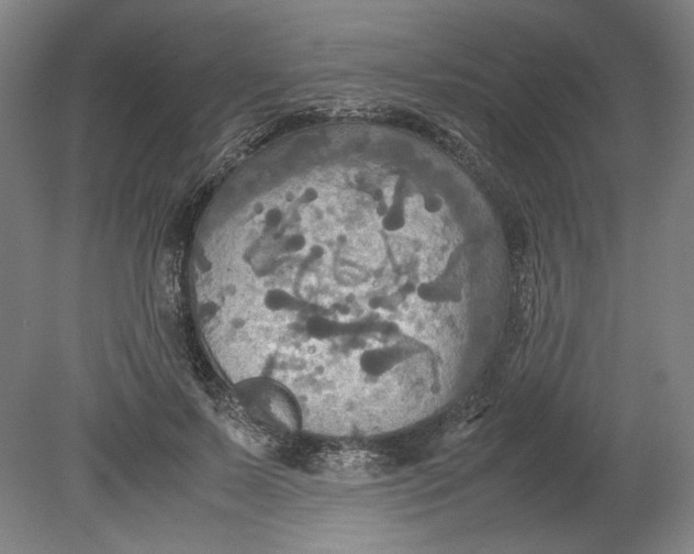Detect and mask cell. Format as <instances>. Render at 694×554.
Segmentation results:
<instances>
[{"label": "cell", "mask_w": 694, "mask_h": 554, "mask_svg": "<svg viewBox=\"0 0 694 554\" xmlns=\"http://www.w3.org/2000/svg\"><path fill=\"white\" fill-rule=\"evenodd\" d=\"M310 473L343 481H365L379 477L385 467L384 457L355 444L320 442L302 456Z\"/></svg>", "instance_id": "obj_1"}]
</instances>
